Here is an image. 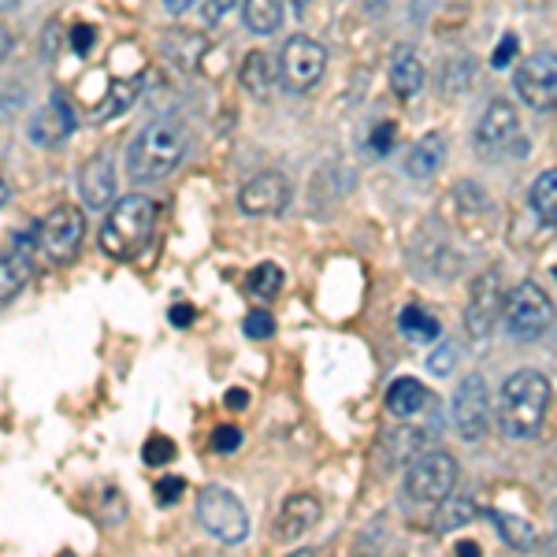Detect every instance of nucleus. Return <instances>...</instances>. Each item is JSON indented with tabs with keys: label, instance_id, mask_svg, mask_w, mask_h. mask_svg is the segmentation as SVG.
<instances>
[{
	"label": "nucleus",
	"instance_id": "19",
	"mask_svg": "<svg viewBox=\"0 0 557 557\" xmlns=\"http://www.w3.org/2000/svg\"><path fill=\"white\" fill-rule=\"evenodd\" d=\"M23 246H26V235H20V249H12V253L0 257V301L15 298L34 272V257L26 253Z\"/></svg>",
	"mask_w": 557,
	"mask_h": 557
},
{
	"label": "nucleus",
	"instance_id": "44",
	"mask_svg": "<svg viewBox=\"0 0 557 557\" xmlns=\"http://www.w3.org/2000/svg\"><path fill=\"white\" fill-rule=\"evenodd\" d=\"M12 4H20V0H0V12H8Z\"/></svg>",
	"mask_w": 557,
	"mask_h": 557
},
{
	"label": "nucleus",
	"instance_id": "23",
	"mask_svg": "<svg viewBox=\"0 0 557 557\" xmlns=\"http://www.w3.org/2000/svg\"><path fill=\"white\" fill-rule=\"evenodd\" d=\"M138 94H141V78H138V75L112 83V86H108V97L101 101V108H97L94 120H97V123H104V120H112V115H123L134 101H138Z\"/></svg>",
	"mask_w": 557,
	"mask_h": 557
},
{
	"label": "nucleus",
	"instance_id": "20",
	"mask_svg": "<svg viewBox=\"0 0 557 557\" xmlns=\"http://www.w3.org/2000/svg\"><path fill=\"white\" fill-rule=\"evenodd\" d=\"M443 160H446V138L438 131H431L412 146L409 160H406V172L412 178H431L438 168H443Z\"/></svg>",
	"mask_w": 557,
	"mask_h": 557
},
{
	"label": "nucleus",
	"instance_id": "17",
	"mask_svg": "<svg viewBox=\"0 0 557 557\" xmlns=\"http://www.w3.org/2000/svg\"><path fill=\"white\" fill-rule=\"evenodd\" d=\"M431 406V394L428 386L420 380H409V375H401V380L391 383V391H386V409L394 412L398 420H412L420 417Z\"/></svg>",
	"mask_w": 557,
	"mask_h": 557
},
{
	"label": "nucleus",
	"instance_id": "38",
	"mask_svg": "<svg viewBox=\"0 0 557 557\" xmlns=\"http://www.w3.org/2000/svg\"><path fill=\"white\" fill-rule=\"evenodd\" d=\"M223 401H227V409L242 412V409H249V391L246 386H231V391L223 394Z\"/></svg>",
	"mask_w": 557,
	"mask_h": 557
},
{
	"label": "nucleus",
	"instance_id": "3",
	"mask_svg": "<svg viewBox=\"0 0 557 557\" xmlns=\"http://www.w3.org/2000/svg\"><path fill=\"white\" fill-rule=\"evenodd\" d=\"M157 201L141 194H131L104 215L101 227V249L112 260H134L141 257V249L149 246L152 227H157Z\"/></svg>",
	"mask_w": 557,
	"mask_h": 557
},
{
	"label": "nucleus",
	"instance_id": "10",
	"mask_svg": "<svg viewBox=\"0 0 557 557\" xmlns=\"http://www.w3.org/2000/svg\"><path fill=\"white\" fill-rule=\"evenodd\" d=\"M513 86L528 108H539V112L557 108V52H535V57H528L517 67Z\"/></svg>",
	"mask_w": 557,
	"mask_h": 557
},
{
	"label": "nucleus",
	"instance_id": "4",
	"mask_svg": "<svg viewBox=\"0 0 557 557\" xmlns=\"http://www.w3.org/2000/svg\"><path fill=\"white\" fill-rule=\"evenodd\" d=\"M197 524L223 546H238L249 539V513L227 487H205L197 494Z\"/></svg>",
	"mask_w": 557,
	"mask_h": 557
},
{
	"label": "nucleus",
	"instance_id": "18",
	"mask_svg": "<svg viewBox=\"0 0 557 557\" xmlns=\"http://www.w3.org/2000/svg\"><path fill=\"white\" fill-rule=\"evenodd\" d=\"M242 86H246L249 97H257V101H268L272 97V86H275V64L268 52L253 49L246 60H242V71H238Z\"/></svg>",
	"mask_w": 557,
	"mask_h": 557
},
{
	"label": "nucleus",
	"instance_id": "40",
	"mask_svg": "<svg viewBox=\"0 0 557 557\" xmlns=\"http://www.w3.org/2000/svg\"><path fill=\"white\" fill-rule=\"evenodd\" d=\"M197 4V0H164V8L172 15H183V12H190V8Z\"/></svg>",
	"mask_w": 557,
	"mask_h": 557
},
{
	"label": "nucleus",
	"instance_id": "34",
	"mask_svg": "<svg viewBox=\"0 0 557 557\" xmlns=\"http://www.w3.org/2000/svg\"><path fill=\"white\" fill-rule=\"evenodd\" d=\"M454 364H457V354H454V346L446 343V346H438L435 354H431V361H428V368L435 375H446V372H454Z\"/></svg>",
	"mask_w": 557,
	"mask_h": 557
},
{
	"label": "nucleus",
	"instance_id": "43",
	"mask_svg": "<svg viewBox=\"0 0 557 557\" xmlns=\"http://www.w3.org/2000/svg\"><path fill=\"white\" fill-rule=\"evenodd\" d=\"M4 205H8V183L0 178V209H4Z\"/></svg>",
	"mask_w": 557,
	"mask_h": 557
},
{
	"label": "nucleus",
	"instance_id": "45",
	"mask_svg": "<svg viewBox=\"0 0 557 557\" xmlns=\"http://www.w3.org/2000/svg\"><path fill=\"white\" fill-rule=\"evenodd\" d=\"M554 275H557V268H554Z\"/></svg>",
	"mask_w": 557,
	"mask_h": 557
},
{
	"label": "nucleus",
	"instance_id": "8",
	"mask_svg": "<svg viewBox=\"0 0 557 557\" xmlns=\"http://www.w3.org/2000/svg\"><path fill=\"white\" fill-rule=\"evenodd\" d=\"M83 238H86V212L75 209V205H57V209L38 223V246L57 260V264L75 260Z\"/></svg>",
	"mask_w": 557,
	"mask_h": 557
},
{
	"label": "nucleus",
	"instance_id": "16",
	"mask_svg": "<svg viewBox=\"0 0 557 557\" xmlns=\"http://www.w3.org/2000/svg\"><path fill=\"white\" fill-rule=\"evenodd\" d=\"M78 194H83L86 209L89 212H101L112 205L115 197V168L108 157H97V160H86L83 172H78Z\"/></svg>",
	"mask_w": 557,
	"mask_h": 557
},
{
	"label": "nucleus",
	"instance_id": "13",
	"mask_svg": "<svg viewBox=\"0 0 557 557\" xmlns=\"http://www.w3.org/2000/svg\"><path fill=\"white\" fill-rule=\"evenodd\" d=\"M75 134V112L64 97H49L38 112H34L30 127H26V138L34 141L38 149H57Z\"/></svg>",
	"mask_w": 557,
	"mask_h": 557
},
{
	"label": "nucleus",
	"instance_id": "7",
	"mask_svg": "<svg viewBox=\"0 0 557 557\" xmlns=\"http://www.w3.org/2000/svg\"><path fill=\"white\" fill-rule=\"evenodd\" d=\"M457 487V461L446 450L412 457L406 472V494L412 502H446Z\"/></svg>",
	"mask_w": 557,
	"mask_h": 557
},
{
	"label": "nucleus",
	"instance_id": "11",
	"mask_svg": "<svg viewBox=\"0 0 557 557\" xmlns=\"http://www.w3.org/2000/svg\"><path fill=\"white\" fill-rule=\"evenodd\" d=\"M502 305H506V290L498 283V272H487L475 278L472 286V301L469 312H465V327H469L472 338H487L502 320Z\"/></svg>",
	"mask_w": 557,
	"mask_h": 557
},
{
	"label": "nucleus",
	"instance_id": "26",
	"mask_svg": "<svg viewBox=\"0 0 557 557\" xmlns=\"http://www.w3.org/2000/svg\"><path fill=\"white\" fill-rule=\"evenodd\" d=\"M398 323H401V331H406L409 338H417V343H435V338H438V320L428 317L424 309H406Z\"/></svg>",
	"mask_w": 557,
	"mask_h": 557
},
{
	"label": "nucleus",
	"instance_id": "33",
	"mask_svg": "<svg viewBox=\"0 0 557 557\" xmlns=\"http://www.w3.org/2000/svg\"><path fill=\"white\" fill-rule=\"evenodd\" d=\"M238 446H242V431H238V428L223 424V428H215V431H212V450H215V454H235Z\"/></svg>",
	"mask_w": 557,
	"mask_h": 557
},
{
	"label": "nucleus",
	"instance_id": "5",
	"mask_svg": "<svg viewBox=\"0 0 557 557\" xmlns=\"http://www.w3.org/2000/svg\"><path fill=\"white\" fill-rule=\"evenodd\" d=\"M502 320H506V331L520 343H535L546 327L554 323V301L543 286L535 283H520L509 290L506 305H502Z\"/></svg>",
	"mask_w": 557,
	"mask_h": 557
},
{
	"label": "nucleus",
	"instance_id": "37",
	"mask_svg": "<svg viewBox=\"0 0 557 557\" xmlns=\"http://www.w3.org/2000/svg\"><path fill=\"white\" fill-rule=\"evenodd\" d=\"M394 146V123H380V127H375V134H372V149L375 152H386Z\"/></svg>",
	"mask_w": 557,
	"mask_h": 557
},
{
	"label": "nucleus",
	"instance_id": "21",
	"mask_svg": "<svg viewBox=\"0 0 557 557\" xmlns=\"http://www.w3.org/2000/svg\"><path fill=\"white\" fill-rule=\"evenodd\" d=\"M391 86H394V94H398L401 101H412V97L424 89V64H420L412 49H398V52H394Z\"/></svg>",
	"mask_w": 557,
	"mask_h": 557
},
{
	"label": "nucleus",
	"instance_id": "29",
	"mask_svg": "<svg viewBox=\"0 0 557 557\" xmlns=\"http://www.w3.org/2000/svg\"><path fill=\"white\" fill-rule=\"evenodd\" d=\"M141 461L149 469H160V465H172L175 461V443L168 435H149L146 446H141Z\"/></svg>",
	"mask_w": 557,
	"mask_h": 557
},
{
	"label": "nucleus",
	"instance_id": "14",
	"mask_svg": "<svg viewBox=\"0 0 557 557\" xmlns=\"http://www.w3.org/2000/svg\"><path fill=\"white\" fill-rule=\"evenodd\" d=\"M475 141H480V149L494 152V157H502L509 146L524 149V146H520L517 108L509 101H491V108L483 112V120H480V131H475Z\"/></svg>",
	"mask_w": 557,
	"mask_h": 557
},
{
	"label": "nucleus",
	"instance_id": "15",
	"mask_svg": "<svg viewBox=\"0 0 557 557\" xmlns=\"http://www.w3.org/2000/svg\"><path fill=\"white\" fill-rule=\"evenodd\" d=\"M275 535L283 543H298L301 535H309L312 528L320 524V502L312 494H290L278 509V520H275Z\"/></svg>",
	"mask_w": 557,
	"mask_h": 557
},
{
	"label": "nucleus",
	"instance_id": "30",
	"mask_svg": "<svg viewBox=\"0 0 557 557\" xmlns=\"http://www.w3.org/2000/svg\"><path fill=\"white\" fill-rule=\"evenodd\" d=\"M242 335L253 338V343H264V338H272V335H275V320H272V312H264V309L249 312V317L242 320Z\"/></svg>",
	"mask_w": 557,
	"mask_h": 557
},
{
	"label": "nucleus",
	"instance_id": "9",
	"mask_svg": "<svg viewBox=\"0 0 557 557\" xmlns=\"http://www.w3.org/2000/svg\"><path fill=\"white\" fill-rule=\"evenodd\" d=\"M454 428L465 443H480L491 428V394L483 375H465L454 391Z\"/></svg>",
	"mask_w": 557,
	"mask_h": 557
},
{
	"label": "nucleus",
	"instance_id": "2",
	"mask_svg": "<svg viewBox=\"0 0 557 557\" xmlns=\"http://www.w3.org/2000/svg\"><path fill=\"white\" fill-rule=\"evenodd\" d=\"M546 406H550V383L535 368H520L502 383L498 424L509 438H532L543 428Z\"/></svg>",
	"mask_w": 557,
	"mask_h": 557
},
{
	"label": "nucleus",
	"instance_id": "22",
	"mask_svg": "<svg viewBox=\"0 0 557 557\" xmlns=\"http://www.w3.org/2000/svg\"><path fill=\"white\" fill-rule=\"evenodd\" d=\"M242 23L257 38H272L283 26V0H246L242 4Z\"/></svg>",
	"mask_w": 557,
	"mask_h": 557
},
{
	"label": "nucleus",
	"instance_id": "28",
	"mask_svg": "<svg viewBox=\"0 0 557 557\" xmlns=\"http://www.w3.org/2000/svg\"><path fill=\"white\" fill-rule=\"evenodd\" d=\"M494 520H498V532H502V539H506L509 546H517V550H528V546L535 543V532H532V528H528L520 517L494 513Z\"/></svg>",
	"mask_w": 557,
	"mask_h": 557
},
{
	"label": "nucleus",
	"instance_id": "12",
	"mask_svg": "<svg viewBox=\"0 0 557 557\" xmlns=\"http://www.w3.org/2000/svg\"><path fill=\"white\" fill-rule=\"evenodd\" d=\"M290 205V183L278 172H260L238 190V209L246 215H278Z\"/></svg>",
	"mask_w": 557,
	"mask_h": 557
},
{
	"label": "nucleus",
	"instance_id": "42",
	"mask_svg": "<svg viewBox=\"0 0 557 557\" xmlns=\"http://www.w3.org/2000/svg\"><path fill=\"white\" fill-rule=\"evenodd\" d=\"M457 554L469 557V554H483V550H480V543H457Z\"/></svg>",
	"mask_w": 557,
	"mask_h": 557
},
{
	"label": "nucleus",
	"instance_id": "31",
	"mask_svg": "<svg viewBox=\"0 0 557 557\" xmlns=\"http://www.w3.org/2000/svg\"><path fill=\"white\" fill-rule=\"evenodd\" d=\"M94 45H97V26H89V23L71 26V52H75V57H89Z\"/></svg>",
	"mask_w": 557,
	"mask_h": 557
},
{
	"label": "nucleus",
	"instance_id": "36",
	"mask_svg": "<svg viewBox=\"0 0 557 557\" xmlns=\"http://www.w3.org/2000/svg\"><path fill=\"white\" fill-rule=\"evenodd\" d=\"M513 57H517V38H513V34H506V38L498 41V52H494L491 64H494V67H506Z\"/></svg>",
	"mask_w": 557,
	"mask_h": 557
},
{
	"label": "nucleus",
	"instance_id": "25",
	"mask_svg": "<svg viewBox=\"0 0 557 557\" xmlns=\"http://www.w3.org/2000/svg\"><path fill=\"white\" fill-rule=\"evenodd\" d=\"M532 209L546 227H557V172H543L532 186Z\"/></svg>",
	"mask_w": 557,
	"mask_h": 557
},
{
	"label": "nucleus",
	"instance_id": "6",
	"mask_svg": "<svg viewBox=\"0 0 557 557\" xmlns=\"http://www.w3.org/2000/svg\"><path fill=\"white\" fill-rule=\"evenodd\" d=\"M323 71H327V49L320 41L305 38V34H294L278 52V78L294 94H309L323 78Z\"/></svg>",
	"mask_w": 557,
	"mask_h": 557
},
{
	"label": "nucleus",
	"instance_id": "41",
	"mask_svg": "<svg viewBox=\"0 0 557 557\" xmlns=\"http://www.w3.org/2000/svg\"><path fill=\"white\" fill-rule=\"evenodd\" d=\"M12 52V34H8V26H0V60Z\"/></svg>",
	"mask_w": 557,
	"mask_h": 557
},
{
	"label": "nucleus",
	"instance_id": "35",
	"mask_svg": "<svg viewBox=\"0 0 557 557\" xmlns=\"http://www.w3.org/2000/svg\"><path fill=\"white\" fill-rule=\"evenodd\" d=\"M231 8H238V0H205V23H220Z\"/></svg>",
	"mask_w": 557,
	"mask_h": 557
},
{
	"label": "nucleus",
	"instance_id": "1",
	"mask_svg": "<svg viewBox=\"0 0 557 557\" xmlns=\"http://www.w3.org/2000/svg\"><path fill=\"white\" fill-rule=\"evenodd\" d=\"M190 134L178 120H157L149 123L127 149V175L134 183H164L186 160Z\"/></svg>",
	"mask_w": 557,
	"mask_h": 557
},
{
	"label": "nucleus",
	"instance_id": "32",
	"mask_svg": "<svg viewBox=\"0 0 557 557\" xmlns=\"http://www.w3.org/2000/svg\"><path fill=\"white\" fill-rule=\"evenodd\" d=\"M183 491H186V480L183 475H164V480H157V502L160 506H175L178 498H183Z\"/></svg>",
	"mask_w": 557,
	"mask_h": 557
},
{
	"label": "nucleus",
	"instance_id": "27",
	"mask_svg": "<svg viewBox=\"0 0 557 557\" xmlns=\"http://www.w3.org/2000/svg\"><path fill=\"white\" fill-rule=\"evenodd\" d=\"M472 517H475V506H472V502H469V498H454V494H450L435 524H438V532H454V528H465V524H469Z\"/></svg>",
	"mask_w": 557,
	"mask_h": 557
},
{
	"label": "nucleus",
	"instance_id": "39",
	"mask_svg": "<svg viewBox=\"0 0 557 557\" xmlns=\"http://www.w3.org/2000/svg\"><path fill=\"white\" fill-rule=\"evenodd\" d=\"M168 317H172L175 327H190L197 312H194V305H172V312H168Z\"/></svg>",
	"mask_w": 557,
	"mask_h": 557
},
{
	"label": "nucleus",
	"instance_id": "24",
	"mask_svg": "<svg viewBox=\"0 0 557 557\" xmlns=\"http://www.w3.org/2000/svg\"><path fill=\"white\" fill-rule=\"evenodd\" d=\"M283 283H286L283 268L272 264V260H264V264H257L253 272L246 275V290H249V298H257V301H272V298H278V290H283Z\"/></svg>",
	"mask_w": 557,
	"mask_h": 557
}]
</instances>
